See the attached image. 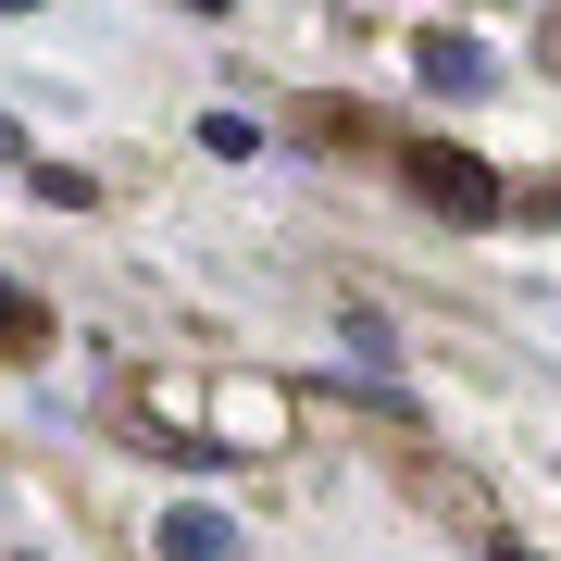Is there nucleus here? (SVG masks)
I'll use <instances>...</instances> for the list:
<instances>
[{
  "instance_id": "obj_3",
  "label": "nucleus",
  "mask_w": 561,
  "mask_h": 561,
  "mask_svg": "<svg viewBox=\"0 0 561 561\" xmlns=\"http://www.w3.org/2000/svg\"><path fill=\"white\" fill-rule=\"evenodd\" d=\"M162 561H238V524L201 512V500H175L162 512Z\"/></svg>"
},
{
  "instance_id": "obj_5",
  "label": "nucleus",
  "mask_w": 561,
  "mask_h": 561,
  "mask_svg": "<svg viewBox=\"0 0 561 561\" xmlns=\"http://www.w3.org/2000/svg\"><path fill=\"white\" fill-rule=\"evenodd\" d=\"M0 337H13V350H38V312H25L13 287H0Z\"/></svg>"
},
{
  "instance_id": "obj_4",
  "label": "nucleus",
  "mask_w": 561,
  "mask_h": 561,
  "mask_svg": "<svg viewBox=\"0 0 561 561\" xmlns=\"http://www.w3.org/2000/svg\"><path fill=\"white\" fill-rule=\"evenodd\" d=\"M201 150H225V162H250V150H262V125H250V113H213V125H201Z\"/></svg>"
},
{
  "instance_id": "obj_6",
  "label": "nucleus",
  "mask_w": 561,
  "mask_h": 561,
  "mask_svg": "<svg viewBox=\"0 0 561 561\" xmlns=\"http://www.w3.org/2000/svg\"><path fill=\"white\" fill-rule=\"evenodd\" d=\"M0 13H38V0H0Z\"/></svg>"
},
{
  "instance_id": "obj_2",
  "label": "nucleus",
  "mask_w": 561,
  "mask_h": 561,
  "mask_svg": "<svg viewBox=\"0 0 561 561\" xmlns=\"http://www.w3.org/2000/svg\"><path fill=\"white\" fill-rule=\"evenodd\" d=\"M412 76H424V88H449V101H474V88H500V50L461 38V25H424V38H412Z\"/></svg>"
},
{
  "instance_id": "obj_1",
  "label": "nucleus",
  "mask_w": 561,
  "mask_h": 561,
  "mask_svg": "<svg viewBox=\"0 0 561 561\" xmlns=\"http://www.w3.org/2000/svg\"><path fill=\"white\" fill-rule=\"evenodd\" d=\"M400 175L424 187V201H437V213H461V225H486V213H500V175H486V162H461V150H400Z\"/></svg>"
}]
</instances>
